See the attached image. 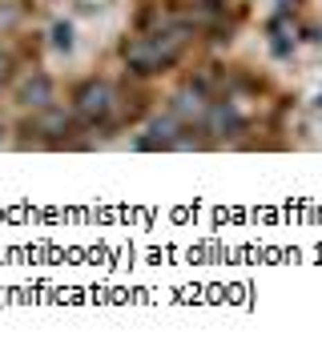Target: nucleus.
Listing matches in <instances>:
<instances>
[{
    "mask_svg": "<svg viewBox=\"0 0 322 354\" xmlns=\"http://www.w3.org/2000/svg\"><path fill=\"white\" fill-rule=\"evenodd\" d=\"M73 109H77V117H81V121H89V125L105 121L109 113H113V88H109L105 81H89V85L77 88Z\"/></svg>",
    "mask_w": 322,
    "mask_h": 354,
    "instance_id": "nucleus-1",
    "label": "nucleus"
},
{
    "mask_svg": "<svg viewBox=\"0 0 322 354\" xmlns=\"http://www.w3.org/2000/svg\"><path fill=\"white\" fill-rule=\"evenodd\" d=\"M181 133H177V121H153L145 137H137V149H177Z\"/></svg>",
    "mask_w": 322,
    "mask_h": 354,
    "instance_id": "nucleus-2",
    "label": "nucleus"
},
{
    "mask_svg": "<svg viewBox=\"0 0 322 354\" xmlns=\"http://www.w3.org/2000/svg\"><path fill=\"white\" fill-rule=\"evenodd\" d=\"M17 101L28 105V109H48V101H53V81H48L44 73L28 77V81L21 85V93H17Z\"/></svg>",
    "mask_w": 322,
    "mask_h": 354,
    "instance_id": "nucleus-3",
    "label": "nucleus"
},
{
    "mask_svg": "<svg viewBox=\"0 0 322 354\" xmlns=\"http://www.w3.org/2000/svg\"><path fill=\"white\" fill-rule=\"evenodd\" d=\"M210 129H214L217 137H234V133H242V117L234 113V105L217 101L214 109H210Z\"/></svg>",
    "mask_w": 322,
    "mask_h": 354,
    "instance_id": "nucleus-4",
    "label": "nucleus"
},
{
    "mask_svg": "<svg viewBox=\"0 0 322 354\" xmlns=\"http://www.w3.org/2000/svg\"><path fill=\"white\" fill-rule=\"evenodd\" d=\"M37 133H44V137H61V133H69V117H64L61 109H44L41 117H37V125H33Z\"/></svg>",
    "mask_w": 322,
    "mask_h": 354,
    "instance_id": "nucleus-5",
    "label": "nucleus"
},
{
    "mask_svg": "<svg viewBox=\"0 0 322 354\" xmlns=\"http://www.w3.org/2000/svg\"><path fill=\"white\" fill-rule=\"evenodd\" d=\"M173 109L181 113V117H197V113L206 109V105H202V93H197V88H186V93H181V97H177V105H173Z\"/></svg>",
    "mask_w": 322,
    "mask_h": 354,
    "instance_id": "nucleus-6",
    "label": "nucleus"
},
{
    "mask_svg": "<svg viewBox=\"0 0 322 354\" xmlns=\"http://www.w3.org/2000/svg\"><path fill=\"white\" fill-rule=\"evenodd\" d=\"M53 44H57L61 53H69V48H73V28H69V24H53Z\"/></svg>",
    "mask_w": 322,
    "mask_h": 354,
    "instance_id": "nucleus-7",
    "label": "nucleus"
},
{
    "mask_svg": "<svg viewBox=\"0 0 322 354\" xmlns=\"http://www.w3.org/2000/svg\"><path fill=\"white\" fill-rule=\"evenodd\" d=\"M0 77H4V57H0Z\"/></svg>",
    "mask_w": 322,
    "mask_h": 354,
    "instance_id": "nucleus-8",
    "label": "nucleus"
},
{
    "mask_svg": "<svg viewBox=\"0 0 322 354\" xmlns=\"http://www.w3.org/2000/svg\"><path fill=\"white\" fill-rule=\"evenodd\" d=\"M202 4H217V0H202Z\"/></svg>",
    "mask_w": 322,
    "mask_h": 354,
    "instance_id": "nucleus-9",
    "label": "nucleus"
}]
</instances>
